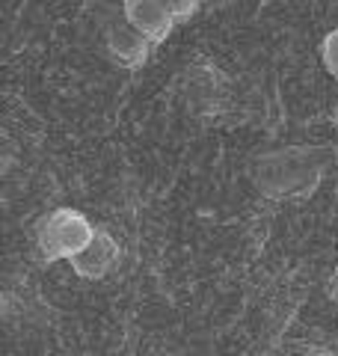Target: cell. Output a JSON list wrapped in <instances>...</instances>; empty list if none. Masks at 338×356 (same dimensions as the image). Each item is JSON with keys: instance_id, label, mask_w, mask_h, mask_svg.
<instances>
[{"instance_id": "6da1fadb", "label": "cell", "mask_w": 338, "mask_h": 356, "mask_svg": "<svg viewBox=\"0 0 338 356\" xmlns=\"http://www.w3.org/2000/svg\"><path fill=\"white\" fill-rule=\"evenodd\" d=\"M125 15L131 27L149 39H163L175 21L163 0H125Z\"/></svg>"}, {"instance_id": "7a4b0ae2", "label": "cell", "mask_w": 338, "mask_h": 356, "mask_svg": "<svg viewBox=\"0 0 338 356\" xmlns=\"http://www.w3.org/2000/svg\"><path fill=\"white\" fill-rule=\"evenodd\" d=\"M323 65L338 77V30H332L323 39Z\"/></svg>"}, {"instance_id": "3957f363", "label": "cell", "mask_w": 338, "mask_h": 356, "mask_svg": "<svg viewBox=\"0 0 338 356\" xmlns=\"http://www.w3.org/2000/svg\"><path fill=\"white\" fill-rule=\"evenodd\" d=\"M163 3L169 6L172 18H190L199 9V0H163Z\"/></svg>"}, {"instance_id": "277c9868", "label": "cell", "mask_w": 338, "mask_h": 356, "mask_svg": "<svg viewBox=\"0 0 338 356\" xmlns=\"http://www.w3.org/2000/svg\"><path fill=\"white\" fill-rule=\"evenodd\" d=\"M335 122H338V104H335Z\"/></svg>"}]
</instances>
